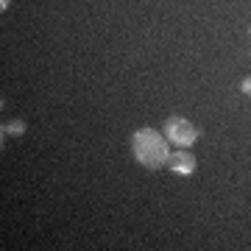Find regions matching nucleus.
I'll return each mask as SVG.
<instances>
[{"mask_svg": "<svg viewBox=\"0 0 251 251\" xmlns=\"http://www.w3.org/2000/svg\"><path fill=\"white\" fill-rule=\"evenodd\" d=\"M131 148H134V156L137 162L148 168V171H156L162 165H168V143H165V137L159 131H153V128H140L134 131L131 137Z\"/></svg>", "mask_w": 251, "mask_h": 251, "instance_id": "obj_1", "label": "nucleus"}, {"mask_svg": "<svg viewBox=\"0 0 251 251\" xmlns=\"http://www.w3.org/2000/svg\"><path fill=\"white\" fill-rule=\"evenodd\" d=\"M165 134L171 140L173 145H179V148H187V145L196 143V126L184 120V117H168V123H165Z\"/></svg>", "mask_w": 251, "mask_h": 251, "instance_id": "obj_2", "label": "nucleus"}, {"mask_svg": "<svg viewBox=\"0 0 251 251\" xmlns=\"http://www.w3.org/2000/svg\"><path fill=\"white\" fill-rule=\"evenodd\" d=\"M168 168H171L173 173H179V176H190V173L196 171V156H193V153H184V151L171 153V156H168Z\"/></svg>", "mask_w": 251, "mask_h": 251, "instance_id": "obj_3", "label": "nucleus"}, {"mask_svg": "<svg viewBox=\"0 0 251 251\" xmlns=\"http://www.w3.org/2000/svg\"><path fill=\"white\" fill-rule=\"evenodd\" d=\"M23 128H25V126L17 120V123H11V126H3V134H20Z\"/></svg>", "mask_w": 251, "mask_h": 251, "instance_id": "obj_4", "label": "nucleus"}, {"mask_svg": "<svg viewBox=\"0 0 251 251\" xmlns=\"http://www.w3.org/2000/svg\"><path fill=\"white\" fill-rule=\"evenodd\" d=\"M243 92H246V95H251V75L243 81Z\"/></svg>", "mask_w": 251, "mask_h": 251, "instance_id": "obj_5", "label": "nucleus"}, {"mask_svg": "<svg viewBox=\"0 0 251 251\" xmlns=\"http://www.w3.org/2000/svg\"><path fill=\"white\" fill-rule=\"evenodd\" d=\"M9 3H11V0H0V9L6 11V6H9Z\"/></svg>", "mask_w": 251, "mask_h": 251, "instance_id": "obj_6", "label": "nucleus"}]
</instances>
